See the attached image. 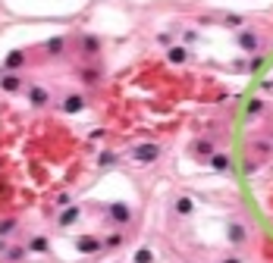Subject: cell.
Here are the masks:
<instances>
[{
    "instance_id": "obj_8",
    "label": "cell",
    "mask_w": 273,
    "mask_h": 263,
    "mask_svg": "<svg viewBox=\"0 0 273 263\" xmlns=\"http://www.w3.org/2000/svg\"><path fill=\"white\" fill-rule=\"evenodd\" d=\"M192 198H179V200H176V213H182V216H188V213H192Z\"/></svg>"
},
{
    "instance_id": "obj_12",
    "label": "cell",
    "mask_w": 273,
    "mask_h": 263,
    "mask_svg": "<svg viewBox=\"0 0 273 263\" xmlns=\"http://www.w3.org/2000/svg\"><path fill=\"white\" fill-rule=\"evenodd\" d=\"M151 260H154V254H151L148 248H141L138 254H135V263H151Z\"/></svg>"
},
{
    "instance_id": "obj_17",
    "label": "cell",
    "mask_w": 273,
    "mask_h": 263,
    "mask_svg": "<svg viewBox=\"0 0 273 263\" xmlns=\"http://www.w3.org/2000/svg\"><path fill=\"white\" fill-rule=\"evenodd\" d=\"M116 157H113V154H101V166H110Z\"/></svg>"
},
{
    "instance_id": "obj_15",
    "label": "cell",
    "mask_w": 273,
    "mask_h": 263,
    "mask_svg": "<svg viewBox=\"0 0 273 263\" xmlns=\"http://www.w3.org/2000/svg\"><path fill=\"white\" fill-rule=\"evenodd\" d=\"M32 250H47V238H35V242H32Z\"/></svg>"
},
{
    "instance_id": "obj_13",
    "label": "cell",
    "mask_w": 273,
    "mask_h": 263,
    "mask_svg": "<svg viewBox=\"0 0 273 263\" xmlns=\"http://www.w3.org/2000/svg\"><path fill=\"white\" fill-rule=\"evenodd\" d=\"M47 50H51V56H57V54H60V50H63V41H60V38L47 41Z\"/></svg>"
},
{
    "instance_id": "obj_19",
    "label": "cell",
    "mask_w": 273,
    "mask_h": 263,
    "mask_svg": "<svg viewBox=\"0 0 273 263\" xmlns=\"http://www.w3.org/2000/svg\"><path fill=\"white\" fill-rule=\"evenodd\" d=\"M7 232H13V222H0V235H7Z\"/></svg>"
},
{
    "instance_id": "obj_11",
    "label": "cell",
    "mask_w": 273,
    "mask_h": 263,
    "mask_svg": "<svg viewBox=\"0 0 273 263\" xmlns=\"http://www.w3.org/2000/svg\"><path fill=\"white\" fill-rule=\"evenodd\" d=\"M22 63H26V56H22L19 50H16V54H10V56H7V69H16V66H22Z\"/></svg>"
},
{
    "instance_id": "obj_18",
    "label": "cell",
    "mask_w": 273,
    "mask_h": 263,
    "mask_svg": "<svg viewBox=\"0 0 273 263\" xmlns=\"http://www.w3.org/2000/svg\"><path fill=\"white\" fill-rule=\"evenodd\" d=\"M242 47H254V38H251V34H242Z\"/></svg>"
},
{
    "instance_id": "obj_10",
    "label": "cell",
    "mask_w": 273,
    "mask_h": 263,
    "mask_svg": "<svg viewBox=\"0 0 273 263\" xmlns=\"http://www.w3.org/2000/svg\"><path fill=\"white\" fill-rule=\"evenodd\" d=\"M82 50H85V54H94V50H98V38L85 34V38H82Z\"/></svg>"
},
{
    "instance_id": "obj_16",
    "label": "cell",
    "mask_w": 273,
    "mask_h": 263,
    "mask_svg": "<svg viewBox=\"0 0 273 263\" xmlns=\"http://www.w3.org/2000/svg\"><path fill=\"white\" fill-rule=\"evenodd\" d=\"M229 238H232V242H242V229H239V226H232V232H229Z\"/></svg>"
},
{
    "instance_id": "obj_2",
    "label": "cell",
    "mask_w": 273,
    "mask_h": 263,
    "mask_svg": "<svg viewBox=\"0 0 273 263\" xmlns=\"http://www.w3.org/2000/svg\"><path fill=\"white\" fill-rule=\"evenodd\" d=\"M76 248L82 250V254H98V250H101V242H98V238H91V235H82L79 242H76Z\"/></svg>"
},
{
    "instance_id": "obj_6",
    "label": "cell",
    "mask_w": 273,
    "mask_h": 263,
    "mask_svg": "<svg viewBox=\"0 0 273 263\" xmlns=\"http://www.w3.org/2000/svg\"><path fill=\"white\" fill-rule=\"evenodd\" d=\"M29 98H32V104H35V106H44L47 100H51V94H47L44 88H32V94H29Z\"/></svg>"
},
{
    "instance_id": "obj_9",
    "label": "cell",
    "mask_w": 273,
    "mask_h": 263,
    "mask_svg": "<svg viewBox=\"0 0 273 263\" xmlns=\"http://www.w3.org/2000/svg\"><path fill=\"white\" fill-rule=\"evenodd\" d=\"M185 56H188L185 47H170V63H185Z\"/></svg>"
},
{
    "instance_id": "obj_14",
    "label": "cell",
    "mask_w": 273,
    "mask_h": 263,
    "mask_svg": "<svg viewBox=\"0 0 273 263\" xmlns=\"http://www.w3.org/2000/svg\"><path fill=\"white\" fill-rule=\"evenodd\" d=\"M210 163H213V170H226V166H229V160L223 157V154H217V157H213Z\"/></svg>"
},
{
    "instance_id": "obj_1",
    "label": "cell",
    "mask_w": 273,
    "mask_h": 263,
    "mask_svg": "<svg viewBox=\"0 0 273 263\" xmlns=\"http://www.w3.org/2000/svg\"><path fill=\"white\" fill-rule=\"evenodd\" d=\"M157 157H160V148L157 144H138L135 148V160L138 163H154Z\"/></svg>"
},
{
    "instance_id": "obj_4",
    "label": "cell",
    "mask_w": 273,
    "mask_h": 263,
    "mask_svg": "<svg viewBox=\"0 0 273 263\" xmlns=\"http://www.w3.org/2000/svg\"><path fill=\"white\" fill-rule=\"evenodd\" d=\"M0 88L13 94V91H19V88H22V78H19V76H13V72H7L4 78H0Z\"/></svg>"
},
{
    "instance_id": "obj_7",
    "label": "cell",
    "mask_w": 273,
    "mask_h": 263,
    "mask_svg": "<svg viewBox=\"0 0 273 263\" xmlns=\"http://www.w3.org/2000/svg\"><path fill=\"white\" fill-rule=\"evenodd\" d=\"M76 220H79V207H69V210L60 213V226H63V229H66V226H73Z\"/></svg>"
},
{
    "instance_id": "obj_5",
    "label": "cell",
    "mask_w": 273,
    "mask_h": 263,
    "mask_svg": "<svg viewBox=\"0 0 273 263\" xmlns=\"http://www.w3.org/2000/svg\"><path fill=\"white\" fill-rule=\"evenodd\" d=\"M82 106H85V98H79V94H73V98L63 100V110H66V113H79Z\"/></svg>"
},
{
    "instance_id": "obj_3",
    "label": "cell",
    "mask_w": 273,
    "mask_h": 263,
    "mask_svg": "<svg viewBox=\"0 0 273 263\" xmlns=\"http://www.w3.org/2000/svg\"><path fill=\"white\" fill-rule=\"evenodd\" d=\"M110 216L116 222H129V220H132V210H129L126 204H110Z\"/></svg>"
}]
</instances>
